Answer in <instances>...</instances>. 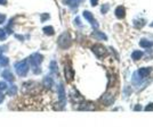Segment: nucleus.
<instances>
[{
    "mask_svg": "<svg viewBox=\"0 0 153 136\" xmlns=\"http://www.w3.org/2000/svg\"><path fill=\"white\" fill-rule=\"evenodd\" d=\"M14 68H15L16 74L20 77H25L30 70V64H29L27 59H23L21 61H16L14 65Z\"/></svg>",
    "mask_w": 153,
    "mask_h": 136,
    "instance_id": "f257e3e1",
    "label": "nucleus"
},
{
    "mask_svg": "<svg viewBox=\"0 0 153 136\" xmlns=\"http://www.w3.org/2000/svg\"><path fill=\"white\" fill-rule=\"evenodd\" d=\"M152 73V67H143V68H140L133 76V82L135 84L140 83L142 82L143 79H145L150 74Z\"/></svg>",
    "mask_w": 153,
    "mask_h": 136,
    "instance_id": "f03ea898",
    "label": "nucleus"
},
{
    "mask_svg": "<svg viewBox=\"0 0 153 136\" xmlns=\"http://www.w3.org/2000/svg\"><path fill=\"white\" fill-rule=\"evenodd\" d=\"M57 44L61 49H69L72 44V39H71L70 34L68 32H64L59 35V41H57Z\"/></svg>",
    "mask_w": 153,
    "mask_h": 136,
    "instance_id": "7ed1b4c3",
    "label": "nucleus"
},
{
    "mask_svg": "<svg viewBox=\"0 0 153 136\" xmlns=\"http://www.w3.org/2000/svg\"><path fill=\"white\" fill-rule=\"evenodd\" d=\"M27 61L33 68L40 67V64L44 61V56L41 53H39V52H35L27 58Z\"/></svg>",
    "mask_w": 153,
    "mask_h": 136,
    "instance_id": "20e7f679",
    "label": "nucleus"
},
{
    "mask_svg": "<svg viewBox=\"0 0 153 136\" xmlns=\"http://www.w3.org/2000/svg\"><path fill=\"white\" fill-rule=\"evenodd\" d=\"M92 50H93V52L95 53V56L97 57V58H103V57H105L107 55V50H106V48L104 45L102 44H95L93 48H92Z\"/></svg>",
    "mask_w": 153,
    "mask_h": 136,
    "instance_id": "39448f33",
    "label": "nucleus"
},
{
    "mask_svg": "<svg viewBox=\"0 0 153 136\" xmlns=\"http://www.w3.org/2000/svg\"><path fill=\"white\" fill-rule=\"evenodd\" d=\"M82 15H83V17H85V19L87 21V22H89L90 23V25L94 27V28H98V23L96 22V19L94 18V16H93V14L90 12V11H88V10H85L82 12Z\"/></svg>",
    "mask_w": 153,
    "mask_h": 136,
    "instance_id": "423d86ee",
    "label": "nucleus"
},
{
    "mask_svg": "<svg viewBox=\"0 0 153 136\" xmlns=\"http://www.w3.org/2000/svg\"><path fill=\"white\" fill-rule=\"evenodd\" d=\"M57 94H59V103L62 104V107H64L65 105V100H66V93H65V89H64L63 84H59V86H57Z\"/></svg>",
    "mask_w": 153,
    "mask_h": 136,
    "instance_id": "0eeeda50",
    "label": "nucleus"
},
{
    "mask_svg": "<svg viewBox=\"0 0 153 136\" xmlns=\"http://www.w3.org/2000/svg\"><path fill=\"white\" fill-rule=\"evenodd\" d=\"M101 101L103 102L105 105L112 104L113 101H114V95H113V93H112V92H106L105 94L101 98Z\"/></svg>",
    "mask_w": 153,
    "mask_h": 136,
    "instance_id": "6e6552de",
    "label": "nucleus"
},
{
    "mask_svg": "<svg viewBox=\"0 0 153 136\" xmlns=\"http://www.w3.org/2000/svg\"><path fill=\"white\" fill-rule=\"evenodd\" d=\"M1 77L4 79H6V80H8V82H14V80H15V77H14L13 73L9 69H5V70L1 73Z\"/></svg>",
    "mask_w": 153,
    "mask_h": 136,
    "instance_id": "1a4fd4ad",
    "label": "nucleus"
},
{
    "mask_svg": "<svg viewBox=\"0 0 153 136\" xmlns=\"http://www.w3.org/2000/svg\"><path fill=\"white\" fill-rule=\"evenodd\" d=\"M81 1H82V0H63V2H64L66 6H69L70 8H72V9L78 8V6L81 3Z\"/></svg>",
    "mask_w": 153,
    "mask_h": 136,
    "instance_id": "9d476101",
    "label": "nucleus"
},
{
    "mask_svg": "<svg viewBox=\"0 0 153 136\" xmlns=\"http://www.w3.org/2000/svg\"><path fill=\"white\" fill-rule=\"evenodd\" d=\"M42 84H44V86L46 87V89H51L53 86H54V79L51 76H45L44 77V80H42Z\"/></svg>",
    "mask_w": 153,
    "mask_h": 136,
    "instance_id": "9b49d317",
    "label": "nucleus"
},
{
    "mask_svg": "<svg viewBox=\"0 0 153 136\" xmlns=\"http://www.w3.org/2000/svg\"><path fill=\"white\" fill-rule=\"evenodd\" d=\"M114 14H116L117 18H119V19L125 18V16H126V9H125V7H122V6L117 7V8H116V11H114Z\"/></svg>",
    "mask_w": 153,
    "mask_h": 136,
    "instance_id": "f8f14e48",
    "label": "nucleus"
},
{
    "mask_svg": "<svg viewBox=\"0 0 153 136\" xmlns=\"http://www.w3.org/2000/svg\"><path fill=\"white\" fill-rule=\"evenodd\" d=\"M64 73H65L66 80H72V79H73V77H74V71H73V69H72L70 66H65Z\"/></svg>",
    "mask_w": 153,
    "mask_h": 136,
    "instance_id": "ddd939ff",
    "label": "nucleus"
},
{
    "mask_svg": "<svg viewBox=\"0 0 153 136\" xmlns=\"http://www.w3.org/2000/svg\"><path fill=\"white\" fill-rule=\"evenodd\" d=\"M95 107L94 104L92 102H88V101H83L80 105H79V109L80 110H93Z\"/></svg>",
    "mask_w": 153,
    "mask_h": 136,
    "instance_id": "4468645a",
    "label": "nucleus"
},
{
    "mask_svg": "<svg viewBox=\"0 0 153 136\" xmlns=\"http://www.w3.org/2000/svg\"><path fill=\"white\" fill-rule=\"evenodd\" d=\"M9 65V58H7L4 55H0V66L1 67H7Z\"/></svg>",
    "mask_w": 153,
    "mask_h": 136,
    "instance_id": "2eb2a0df",
    "label": "nucleus"
},
{
    "mask_svg": "<svg viewBox=\"0 0 153 136\" xmlns=\"http://www.w3.org/2000/svg\"><path fill=\"white\" fill-rule=\"evenodd\" d=\"M42 31H44V33L46 34V35H48V36H51V35L55 34V30H54L53 26H45V27L42 28Z\"/></svg>",
    "mask_w": 153,
    "mask_h": 136,
    "instance_id": "dca6fc26",
    "label": "nucleus"
},
{
    "mask_svg": "<svg viewBox=\"0 0 153 136\" xmlns=\"http://www.w3.org/2000/svg\"><path fill=\"white\" fill-rule=\"evenodd\" d=\"M49 69H50V71H51V73H54V74H57V73H59V66H57V62H56L55 60L50 61Z\"/></svg>",
    "mask_w": 153,
    "mask_h": 136,
    "instance_id": "f3484780",
    "label": "nucleus"
},
{
    "mask_svg": "<svg viewBox=\"0 0 153 136\" xmlns=\"http://www.w3.org/2000/svg\"><path fill=\"white\" fill-rule=\"evenodd\" d=\"M140 45L142 48H151V46H153V42L146 40V39H142L140 41Z\"/></svg>",
    "mask_w": 153,
    "mask_h": 136,
    "instance_id": "a211bd4d",
    "label": "nucleus"
},
{
    "mask_svg": "<svg viewBox=\"0 0 153 136\" xmlns=\"http://www.w3.org/2000/svg\"><path fill=\"white\" fill-rule=\"evenodd\" d=\"M96 39H98V40H107V36H106L105 34L103 33V32H99V31H94V33H93Z\"/></svg>",
    "mask_w": 153,
    "mask_h": 136,
    "instance_id": "6ab92c4d",
    "label": "nucleus"
},
{
    "mask_svg": "<svg viewBox=\"0 0 153 136\" xmlns=\"http://www.w3.org/2000/svg\"><path fill=\"white\" fill-rule=\"evenodd\" d=\"M143 51H140V50H135L133 53H131V58L133 60H140L142 57H143Z\"/></svg>",
    "mask_w": 153,
    "mask_h": 136,
    "instance_id": "aec40b11",
    "label": "nucleus"
},
{
    "mask_svg": "<svg viewBox=\"0 0 153 136\" xmlns=\"http://www.w3.org/2000/svg\"><path fill=\"white\" fill-rule=\"evenodd\" d=\"M17 91H18V87H17L16 85H12V86H9V89L7 90V94L11 95V96H14V95H16Z\"/></svg>",
    "mask_w": 153,
    "mask_h": 136,
    "instance_id": "412c9836",
    "label": "nucleus"
},
{
    "mask_svg": "<svg viewBox=\"0 0 153 136\" xmlns=\"http://www.w3.org/2000/svg\"><path fill=\"white\" fill-rule=\"evenodd\" d=\"M145 23H146V21L145 19H135L134 21V26L136 27V28H142L144 25H145Z\"/></svg>",
    "mask_w": 153,
    "mask_h": 136,
    "instance_id": "4be33fe9",
    "label": "nucleus"
},
{
    "mask_svg": "<svg viewBox=\"0 0 153 136\" xmlns=\"http://www.w3.org/2000/svg\"><path fill=\"white\" fill-rule=\"evenodd\" d=\"M7 37V33L4 28H0V41H5Z\"/></svg>",
    "mask_w": 153,
    "mask_h": 136,
    "instance_id": "5701e85b",
    "label": "nucleus"
},
{
    "mask_svg": "<svg viewBox=\"0 0 153 136\" xmlns=\"http://www.w3.org/2000/svg\"><path fill=\"white\" fill-rule=\"evenodd\" d=\"M109 9H110V6H109L107 3H105V5H103V7L101 8V11H102V14H106V12L109 11Z\"/></svg>",
    "mask_w": 153,
    "mask_h": 136,
    "instance_id": "b1692460",
    "label": "nucleus"
},
{
    "mask_svg": "<svg viewBox=\"0 0 153 136\" xmlns=\"http://www.w3.org/2000/svg\"><path fill=\"white\" fill-rule=\"evenodd\" d=\"M7 90V84H6V82H0V92H2V91Z\"/></svg>",
    "mask_w": 153,
    "mask_h": 136,
    "instance_id": "393cba45",
    "label": "nucleus"
},
{
    "mask_svg": "<svg viewBox=\"0 0 153 136\" xmlns=\"http://www.w3.org/2000/svg\"><path fill=\"white\" fill-rule=\"evenodd\" d=\"M49 14H41V22H45V21H47V19H49Z\"/></svg>",
    "mask_w": 153,
    "mask_h": 136,
    "instance_id": "a878e982",
    "label": "nucleus"
},
{
    "mask_svg": "<svg viewBox=\"0 0 153 136\" xmlns=\"http://www.w3.org/2000/svg\"><path fill=\"white\" fill-rule=\"evenodd\" d=\"M7 49H8V46H7V45H1V46H0V55H2L4 52H6V51H7Z\"/></svg>",
    "mask_w": 153,
    "mask_h": 136,
    "instance_id": "bb28decb",
    "label": "nucleus"
},
{
    "mask_svg": "<svg viewBox=\"0 0 153 136\" xmlns=\"http://www.w3.org/2000/svg\"><path fill=\"white\" fill-rule=\"evenodd\" d=\"M5 21H6V15L0 12V25H1V24H4Z\"/></svg>",
    "mask_w": 153,
    "mask_h": 136,
    "instance_id": "cd10ccee",
    "label": "nucleus"
},
{
    "mask_svg": "<svg viewBox=\"0 0 153 136\" xmlns=\"http://www.w3.org/2000/svg\"><path fill=\"white\" fill-rule=\"evenodd\" d=\"M145 110H146V111H149V110H153V103L147 104V105L145 107Z\"/></svg>",
    "mask_w": 153,
    "mask_h": 136,
    "instance_id": "c85d7f7f",
    "label": "nucleus"
},
{
    "mask_svg": "<svg viewBox=\"0 0 153 136\" xmlns=\"http://www.w3.org/2000/svg\"><path fill=\"white\" fill-rule=\"evenodd\" d=\"M33 73H35V74H40V73H41V68L40 67H35L33 68Z\"/></svg>",
    "mask_w": 153,
    "mask_h": 136,
    "instance_id": "c756f323",
    "label": "nucleus"
},
{
    "mask_svg": "<svg viewBox=\"0 0 153 136\" xmlns=\"http://www.w3.org/2000/svg\"><path fill=\"white\" fill-rule=\"evenodd\" d=\"M74 23H75V25H78V26H81V23H80V19H79V17H77V18L74 19Z\"/></svg>",
    "mask_w": 153,
    "mask_h": 136,
    "instance_id": "7c9ffc66",
    "label": "nucleus"
},
{
    "mask_svg": "<svg viewBox=\"0 0 153 136\" xmlns=\"http://www.w3.org/2000/svg\"><path fill=\"white\" fill-rule=\"evenodd\" d=\"M90 3H92V6H93V7H95V6H97L98 0H90Z\"/></svg>",
    "mask_w": 153,
    "mask_h": 136,
    "instance_id": "2f4dec72",
    "label": "nucleus"
},
{
    "mask_svg": "<svg viewBox=\"0 0 153 136\" xmlns=\"http://www.w3.org/2000/svg\"><path fill=\"white\" fill-rule=\"evenodd\" d=\"M7 2H8V0H0V5L1 6H7Z\"/></svg>",
    "mask_w": 153,
    "mask_h": 136,
    "instance_id": "473e14b6",
    "label": "nucleus"
},
{
    "mask_svg": "<svg viewBox=\"0 0 153 136\" xmlns=\"http://www.w3.org/2000/svg\"><path fill=\"white\" fill-rule=\"evenodd\" d=\"M4 100H5V95H4V94L0 92V103H2V102H4Z\"/></svg>",
    "mask_w": 153,
    "mask_h": 136,
    "instance_id": "72a5a7b5",
    "label": "nucleus"
},
{
    "mask_svg": "<svg viewBox=\"0 0 153 136\" xmlns=\"http://www.w3.org/2000/svg\"><path fill=\"white\" fill-rule=\"evenodd\" d=\"M15 36H16V39H20V40H22V41L24 40V37L22 36V35H17V34H16Z\"/></svg>",
    "mask_w": 153,
    "mask_h": 136,
    "instance_id": "f704fd0d",
    "label": "nucleus"
},
{
    "mask_svg": "<svg viewBox=\"0 0 153 136\" xmlns=\"http://www.w3.org/2000/svg\"><path fill=\"white\" fill-rule=\"evenodd\" d=\"M135 110H142V107H140V105H136V107H135Z\"/></svg>",
    "mask_w": 153,
    "mask_h": 136,
    "instance_id": "c9c22d12",
    "label": "nucleus"
},
{
    "mask_svg": "<svg viewBox=\"0 0 153 136\" xmlns=\"http://www.w3.org/2000/svg\"><path fill=\"white\" fill-rule=\"evenodd\" d=\"M151 26H152V27H153V22H152V23H151Z\"/></svg>",
    "mask_w": 153,
    "mask_h": 136,
    "instance_id": "e433bc0d",
    "label": "nucleus"
}]
</instances>
